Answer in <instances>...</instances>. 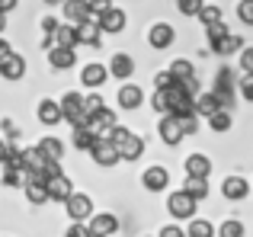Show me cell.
<instances>
[{"instance_id": "6da1fadb", "label": "cell", "mask_w": 253, "mask_h": 237, "mask_svg": "<svg viewBox=\"0 0 253 237\" xmlns=\"http://www.w3.org/2000/svg\"><path fill=\"white\" fill-rule=\"evenodd\" d=\"M109 141H112V148H116L119 160H138V157L144 154V141L135 131L122 128V125H112L109 128Z\"/></svg>"}, {"instance_id": "7a4b0ae2", "label": "cell", "mask_w": 253, "mask_h": 237, "mask_svg": "<svg viewBox=\"0 0 253 237\" xmlns=\"http://www.w3.org/2000/svg\"><path fill=\"white\" fill-rule=\"evenodd\" d=\"M234 71L231 68H221L218 71V77H215V90H211V93H215V100H218V106L221 109H228L231 113V106H234Z\"/></svg>"}, {"instance_id": "3957f363", "label": "cell", "mask_w": 253, "mask_h": 237, "mask_svg": "<svg viewBox=\"0 0 253 237\" xmlns=\"http://www.w3.org/2000/svg\"><path fill=\"white\" fill-rule=\"evenodd\" d=\"M86 231H90V237H116L119 218L112 212H93L86 221Z\"/></svg>"}, {"instance_id": "277c9868", "label": "cell", "mask_w": 253, "mask_h": 237, "mask_svg": "<svg viewBox=\"0 0 253 237\" xmlns=\"http://www.w3.org/2000/svg\"><path fill=\"white\" fill-rule=\"evenodd\" d=\"M196 205H199V202H196V199H189L183 189H179V193H173L170 199H167V212H170L176 221H183V218H196Z\"/></svg>"}, {"instance_id": "5b68a950", "label": "cell", "mask_w": 253, "mask_h": 237, "mask_svg": "<svg viewBox=\"0 0 253 237\" xmlns=\"http://www.w3.org/2000/svg\"><path fill=\"white\" fill-rule=\"evenodd\" d=\"M64 208H68L71 221H86L93 215V202H90V196H84V193H71L68 199H64Z\"/></svg>"}, {"instance_id": "8992f818", "label": "cell", "mask_w": 253, "mask_h": 237, "mask_svg": "<svg viewBox=\"0 0 253 237\" xmlns=\"http://www.w3.org/2000/svg\"><path fill=\"white\" fill-rule=\"evenodd\" d=\"M90 157L99 163V167H116L119 163V154H116V148H112V141L103 138V135H96V141L90 144Z\"/></svg>"}, {"instance_id": "52a82bcc", "label": "cell", "mask_w": 253, "mask_h": 237, "mask_svg": "<svg viewBox=\"0 0 253 237\" xmlns=\"http://www.w3.org/2000/svg\"><path fill=\"white\" fill-rule=\"evenodd\" d=\"M125 23H128V16H125V10H119V6H109L106 13H99V16H96L99 32H122Z\"/></svg>"}, {"instance_id": "ba28073f", "label": "cell", "mask_w": 253, "mask_h": 237, "mask_svg": "<svg viewBox=\"0 0 253 237\" xmlns=\"http://www.w3.org/2000/svg\"><path fill=\"white\" fill-rule=\"evenodd\" d=\"M141 186L148 189V193H164V189L170 186L167 167H148V170L141 173Z\"/></svg>"}, {"instance_id": "9c48e42d", "label": "cell", "mask_w": 253, "mask_h": 237, "mask_svg": "<svg viewBox=\"0 0 253 237\" xmlns=\"http://www.w3.org/2000/svg\"><path fill=\"white\" fill-rule=\"evenodd\" d=\"M173 39H176V32H173L170 23H154V26L148 29V42H151V48H157V51L170 48Z\"/></svg>"}, {"instance_id": "30bf717a", "label": "cell", "mask_w": 253, "mask_h": 237, "mask_svg": "<svg viewBox=\"0 0 253 237\" xmlns=\"http://www.w3.org/2000/svg\"><path fill=\"white\" fill-rule=\"evenodd\" d=\"M0 77H3V80H23V77H26V61H23V55L10 51V55L0 61Z\"/></svg>"}, {"instance_id": "8fae6325", "label": "cell", "mask_w": 253, "mask_h": 237, "mask_svg": "<svg viewBox=\"0 0 253 237\" xmlns=\"http://www.w3.org/2000/svg\"><path fill=\"white\" fill-rule=\"evenodd\" d=\"M71 193H74V186H71V180H68L64 173L45 180V196H48V202H64Z\"/></svg>"}, {"instance_id": "7c38bea8", "label": "cell", "mask_w": 253, "mask_h": 237, "mask_svg": "<svg viewBox=\"0 0 253 237\" xmlns=\"http://www.w3.org/2000/svg\"><path fill=\"white\" fill-rule=\"evenodd\" d=\"M112 125H116V113H112V109H106V106H99V109H93V113H90L86 128H90L93 135H106Z\"/></svg>"}, {"instance_id": "4fadbf2b", "label": "cell", "mask_w": 253, "mask_h": 237, "mask_svg": "<svg viewBox=\"0 0 253 237\" xmlns=\"http://www.w3.org/2000/svg\"><path fill=\"white\" fill-rule=\"evenodd\" d=\"M247 193H250V183L244 180V176H228V180L221 183V196L228 202H241V199H247Z\"/></svg>"}, {"instance_id": "5bb4252c", "label": "cell", "mask_w": 253, "mask_h": 237, "mask_svg": "<svg viewBox=\"0 0 253 237\" xmlns=\"http://www.w3.org/2000/svg\"><path fill=\"white\" fill-rule=\"evenodd\" d=\"M74 36H77V45H93V48H99V42H103L96 19H86V23L74 26Z\"/></svg>"}, {"instance_id": "9a60e30c", "label": "cell", "mask_w": 253, "mask_h": 237, "mask_svg": "<svg viewBox=\"0 0 253 237\" xmlns=\"http://www.w3.org/2000/svg\"><path fill=\"white\" fill-rule=\"evenodd\" d=\"M157 131H161V141H164V144H170V148H176V144L183 141V131H179L176 116H164V118H161V125H157Z\"/></svg>"}, {"instance_id": "2e32d148", "label": "cell", "mask_w": 253, "mask_h": 237, "mask_svg": "<svg viewBox=\"0 0 253 237\" xmlns=\"http://www.w3.org/2000/svg\"><path fill=\"white\" fill-rule=\"evenodd\" d=\"M23 189H26V199H29L32 205H42V202H48V196H45V183H42V176H39V173H26Z\"/></svg>"}, {"instance_id": "e0dca14e", "label": "cell", "mask_w": 253, "mask_h": 237, "mask_svg": "<svg viewBox=\"0 0 253 237\" xmlns=\"http://www.w3.org/2000/svg\"><path fill=\"white\" fill-rule=\"evenodd\" d=\"M61 6H64V16H68L71 26H81V23H86V19H93L86 0H64Z\"/></svg>"}, {"instance_id": "ac0fdd59", "label": "cell", "mask_w": 253, "mask_h": 237, "mask_svg": "<svg viewBox=\"0 0 253 237\" xmlns=\"http://www.w3.org/2000/svg\"><path fill=\"white\" fill-rule=\"evenodd\" d=\"M106 77H109V71H106L103 64H96V61L86 64V68L81 71V83H84V87H90V90H99L106 83Z\"/></svg>"}, {"instance_id": "d6986e66", "label": "cell", "mask_w": 253, "mask_h": 237, "mask_svg": "<svg viewBox=\"0 0 253 237\" xmlns=\"http://www.w3.org/2000/svg\"><path fill=\"white\" fill-rule=\"evenodd\" d=\"M74 61H77L74 48H58V45H51V48H48V64H51L55 71H68V68H74Z\"/></svg>"}, {"instance_id": "ffe728a7", "label": "cell", "mask_w": 253, "mask_h": 237, "mask_svg": "<svg viewBox=\"0 0 253 237\" xmlns=\"http://www.w3.org/2000/svg\"><path fill=\"white\" fill-rule=\"evenodd\" d=\"M106 71H109L112 77H119V80H128V77L135 74V61H131V55H122V51H119V55L109 61Z\"/></svg>"}, {"instance_id": "44dd1931", "label": "cell", "mask_w": 253, "mask_h": 237, "mask_svg": "<svg viewBox=\"0 0 253 237\" xmlns=\"http://www.w3.org/2000/svg\"><path fill=\"white\" fill-rule=\"evenodd\" d=\"M119 106L122 109H138L144 103V93H141V87H135V83H125L122 90H119Z\"/></svg>"}, {"instance_id": "7402d4cb", "label": "cell", "mask_w": 253, "mask_h": 237, "mask_svg": "<svg viewBox=\"0 0 253 237\" xmlns=\"http://www.w3.org/2000/svg\"><path fill=\"white\" fill-rule=\"evenodd\" d=\"M183 193L189 196V199H196V202L209 199V180H205V176H186Z\"/></svg>"}, {"instance_id": "603a6c76", "label": "cell", "mask_w": 253, "mask_h": 237, "mask_svg": "<svg viewBox=\"0 0 253 237\" xmlns=\"http://www.w3.org/2000/svg\"><path fill=\"white\" fill-rule=\"evenodd\" d=\"M211 173V160L205 154H189L186 157V176H205L209 180Z\"/></svg>"}, {"instance_id": "cb8c5ba5", "label": "cell", "mask_w": 253, "mask_h": 237, "mask_svg": "<svg viewBox=\"0 0 253 237\" xmlns=\"http://www.w3.org/2000/svg\"><path fill=\"white\" fill-rule=\"evenodd\" d=\"M48 42H55L58 48H77V36H74V26L71 23H64V26H58L55 32L48 36Z\"/></svg>"}, {"instance_id": "d4e9b609", "label": "cell", "mask_w": 253, "mask_h": 237, "mask_svg": "<svg viewBox=\"0 0 253 237\" xmlns=\"http://www.w3.org/2000/svg\"><path fill=\"white\" fill-rule=\"evenodd\" d=\"M36 151L45 157V160H61V157H64V144L58 141V138H51V135L42 138V141L36 144Z\"/></svg>"}, {"instance_id": "484cf974", "label": "cell", "mask_w": 253, "mask_h": 237, "mask_svg": "<svg viewBox=\"0 0 253 237\" xmlns=\"http://www.w3.org/2000/svg\"><path fill=\"white\" fill-rule=\"evenodd\" d=\"M218 109H221V106H218L215 93H199L196 100H192V113H196V116H205V118H209L211 113H218Z\"/></svg>"}, {"instance_id": "4316f807", "label": "cell", "mask_w": 253, "mask_h": 237, "mask_svg": "<svg viewBox=\"0 0 253 237\" xmlns=\"http://www.w3.org/2000/svg\"><path fill=\"white\" fill-rule=\"evenodd\" d=\"M241 36H234V32H228V36H221L218 42H211V51L215 55H234V51H241Z\"/></svg>"}, {"instance_id": "83f0119b", "label": "cell", "mask_w": 253, "mask_h": 237, "mask_svg": "<svg viewBox=\"0 0 253 237\" xmlns=\"http://www.w3.org/2000/svg\"><path fill=\"white\" fill-rule=\"evenodd\" d=\"M39 122L42 125H58L61 122V109H58L55 100H42L39 103Z\"/></svg>"}, {"instance_id": "f1b7e54d", "label": "cell", "mask_w": 253, "mask_h": 237, "mask_svg": "<svg viewBox=\"0 0 253 237\" xmlns=\"http://www.w3.org/2000/svg\"><path fill=\"white\" fill-rule=\"evenodd\" d=\"M231 125H234V118H231L228 109H218V113L209 116V128L218 131V135H221V131H231Z\"/></svg>"}, {"instance_id": "f546056e", "label": "cell", "mask_w": 253, "mask_h": 237, "mask_svg": "<svg viewBox=\"0 0 253 237\" xmlns=\"http://www.w3.org/2000/svg\"><path fill=\"white\" fill-rule=\"evenodd\" d=\"M170 77L173 80H186V77H196V68H192V61H186V58H176V61L170 64Z\"/></svg>"}, {"instance_id": "4dcf8cb0", "label": "cell", "mask_w": 253, "mask_h": 237, "mask_svg": "<svg viewBox=\"0 0 253 237\" xmlns=\"http://www.w3.org/2000/svg\"><path fill=\"white\" fill-rule=\"evenodd\" d=\"M186 237H215V228L205 218H192V225L186 228Z\"/></svg>"}, {"instance_id": "1f68e13d", "label": "cell", "mask_w": 253, "mask_h": 237, "mask_svg": "<svg viewBox=\"0 0 253 237\" xmlns=\"http://www.w3.org/2000/svg\"><path fill=\"white\" fill-rule=\"evenodd\" d=\"M196 16L202 19V26H209V23H221V6H211V3H202V10H199Z\"/></svg>"}, {"instance_id": "d6a6232c", "label": "cell", "mask_w": 253, "mask_h": 237, "mask_svg": "<svg viewBox=\"0 0 253 237\" xmlns=\"http://www.w3.org/2000/svg\"><path fill=\"white\" fill-rule=\"evenodd\" d=\"M93 141H96V135H93L90 128H74V148L77 151H90Z\"/></svg>"}, {"instance_id": "836d02e7", "label": "cell", "mask_w": 253, "mask_h": 237, "mask_svg": "<svg viewBox=\"0 0 253 237\" xmlns=\"http://www.w3.org/2000/svg\"><path fill=\"white\" fill-rule=\"evenodd\" d=\"M23 183H26V173H23V170H10V167H3V186L19 189Z\"/></svg>"}, {"instance_id": "e575fe53", "label": "cell", "mask_w": 253, "mask_h": 237, "mask_svg": "<svg viewBox=\"0 0 253 237\" xmlns=\"http://www.w3.org/2000/svg\"><path fill=\"white\" fill-rule=\"evenodd\" d=\"M218 237H244V225L237 218H231V221H224L221 228H218Z\"/></svg>"}, {"instance_id": "d590c367", "label": "cell", "mask_w": 253, "mask_h": 237, "mask_svg": "<svg viewBox=\"0 0 253 237\" xmlns=\"http://www.w3.org/2000/svg\"><path fill=\"white\" fill-rule=\"evenodd\" d=\"M176 122H179L183 138H186V135H196V131H199V116H176Z\"/></svg>"}, {"instance_id": "8d00e7d4", "label": "cell", "mask_w": 253, "mask_h": 237, "mask_svg": "<svg viewBox=\"0 0 253 237\" xmlns=\"http://www.w3.org/2000/svg\"><path fill=\"white\" fill-rule=\"evenodd\" d=\"M151 106L157 109L161 116H167V109H170V100H167V90H154V96H151Z\"/></svg>"}, {"instance_id": "74e56055", "label": "cell", "mask_w": 253, "mask_h": 237, "mask_svg": "<svg viewBox=\"0 0 253 237\" xmlns=\"http://www.w3.org/2000/svg\"><path fill=\"white\" fill-rule=\"evenodd\" d=\"M202 3H205V0H176V6H179L183 16H196V13L202 10Z\"/></svg>"}, {"instance_id": "f35d334b", "label": "cell", "mask_w": 253, "mask_h": 237, "mask_svg": "<svg viewBox=\"0 0 253 237\" xmlns=\"http://www.w3.org/2000/svg\"><path fill=\"white\" fill-rule=\"evenodd\" d=\"M205 29H209V32H205V36H209V42H218L221 36H228V32H231V29H228L224 23H209Z\"/></svg>"}, {"instance_id": "ab89813d", "label": "cell", "mask_w": 253, "mask_h": 237, "mask_svg": "<svg viewBox=\"0 0 253 237\" xmlns=\"http://www.w3.org/2000/svg\"><path fill=\"white\" fill-rule=\"evenodd\" d=\"M237 16H241V23H253V0H241L237 3Z\"/></svg>"}, {"instance_id": "60d3db41", "label": "cell", "mask_w": 253, "mask_h": 237, "mask_svg": "<svg viewBox=\"0 0 253 237\" xmlns=\"http://www.w3.org/2000/svg\"><path fill=\"white\" fill-rule=\"evenodd\" d=\"M86 6H90V16L96 19L99 13H106V10L112 6V0H86Z\"/></svg>"}, {"instance_id": "b9f144b4", "label": "cell", "mask_w": 253, "mask_h": 237, "mask_svg": "<svg viewBox=\"0 0 253 237\" xmlns=\"http://www.w3.org/2000/svg\"><path fill=\"white\" fill-rule=\"evenodd\" d=\"M99 106H106V103H103V96H96V93L84 96V113H86V116H90L93 109H99Z\"/></svg>"}, {"instance_id": "7bdbcfd3", "label": "cell", "mask_w": 253, "mask_h": 237, "mask_svg": "<svg viewBox=\"0 0 253 237\" xmlns=\"http://www.w3.org/2000/svg\"><path fill=\"white\" fill-rule=\"evenodd\" d=\"M64 237H90V231H86L84 221H71V228L64 231Z\"/></svg>"}, {"instance_id": "ee69618b", "label": "cell", "mask_w": 253, "mask_h": 237, "mask_svg": "<svg viewBox=\"0 0 253 237\" xmlns=\"http://www.w3.org/2000/svg\"><path fill=\"white\" fill-rule=\"evenodd\" d=\"M241 68L244 74H253V48H241Z\"/></svg>"}, {"instance_id": "f6af8a7d", "label": "cell", "mask_w": 253, "mask_h": 237, "mask_svg": "<svg viewBox=\"0 0 253 237\" xmlns=\"http://www.w3.org/2000/svg\"><path fill=\"white\" fill-rule=\"evenodd\" d=\"M241 96H244V100H253V74L241 77Z\"/></svg>"}, {"instance_id": "bcb514c9", "label": "cell", "mask_w": 253, "mask_h": 237, "mask_svg": "<svg viewBox=\"0 0 253 237\" xmlns=\"http://www.w3.org/2000/svg\"><path fill=\"white\" fill-rule=\"evenodd\" d=\"M154 83H157V90H170V87H173V83H176V80H173V77H170V71H161V74L154 77Z\"/></svg>"}, {"instance_id": "7dc6e473", "label": "cell", "mask_w": 253, "mask_h": 237, "mask_svg": "<svg viewBox=\"0 0 253 237\" xmlns=\"http://www.w3.org/2000/svg\"><path fill=\"white\" fill-rule=\"evenodd\" d=\"M157 237H186L183 228H176V225H167V228H161V234Z\"/></svg>"}, {"instance_id": "c3c4849f", "label": "cell", "mask_w": 253, "mask_h": 237, "mask_svg": "<svg viewBox=\"0 0 253 237\" xmlns=\"http://www.w3.org/2000/svg\"><path fill=\"white\" fill-rule=\"evenodd\" d=\"M42 29H45V32H48V36H51V32H55V29H58V19H51V16H45V19H42ZM45 45H51V42H48V39H45Z\"/></svg>"}, {"instance_id": "681fc988", "label": "cell", "mask_w": 253, "mask_h": 237, "mask_svg": "<svg viewBox=\"0 0 253 237\" xmlns=\"http://www.w3.org/2000/svg\"><path fill=\"white\" fill-rule=\"evenodd\" d=\"M10 51H13V48H10V42H6V39H3V36H0V61H3V58H6V55H10Z\"/></svg>"}, {"instance_id": "f907efd6", "label": "cell", "mask_w": 253, "mask_h": 237, "mask_svg": "<svg viewBox=\"0 0 253 237\" xmlns=\"http://www.w3.org/2000/svg\"><path fill=\"white\" fill-rule=\"evenodd\" d=\"M16 6V0H0V13H10Z\"/></svg>"}, {"instance_id": "816d5d0a", "label": "cell", "mask_w": 253, "mask_h": 237, "mask_svg": "<svg viewBox=\"0 0 253 237\" xmlns=\"http://www.w3.org/2000/svg\"><path fill=\"white\" fill-rule=\"evenodd\" d=\"M3 154H6V141L0 138V163H3Z\"/></svg>"}, {"instance_id": "f5cc1de1", "label": "cell", "mask_w": 253, "mask_h": 237, "mask_svg": "<svg viewBox=\"0 0 253 237\" xmlns=\"http://www.w3.org/2000/svg\"><path fill=\"white\" fill-rule=\"evenodd\" d=\"M3 26H6V13H0V32H3Z\"/></svg>"}, {"instance_id": "db71d44e", "label": "cell", "mask_w": 253, "mask_h": 237, "mask_svg": "<svg viewBox=\"0 0 253 237\" xmlns=\"http://www.w3.org/2000/svg\"><path fill=\"white\" fill-rule=\"evenodd\" d=\"M45 3H48V6H58V3H64V0H45Z\"/></svg>"}]
</instances>
